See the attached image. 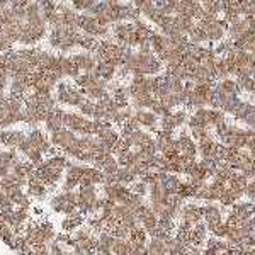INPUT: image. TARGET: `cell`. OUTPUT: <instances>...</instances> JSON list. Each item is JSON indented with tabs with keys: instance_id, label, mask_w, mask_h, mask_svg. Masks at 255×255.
I'll return each instance as SVG.
<instances>
[{
	"instance_id": "1",
	"label": "cell",
	"mask_w": 255,
	"mask_h": 255,
	"mask_svg": "<svg viewBox=\"0 0 255 255\" xmlns=\"http://www.w3.org/2000/svg\"><path fill=\"white\" fill-rule=\"evenodd\" d=\"M82 31L78 27H68V26H58V27H51L48 34V43L51 48L61 51V53H68L78 46Z\"/></svg>"
},
{
	"instance_id": "2",
	"label": "cell",
	"mask_w": 255,
	"mask_h": 255,
	"mask_svg": "<svg viewBox=\"0 0 255 255\" xmlns=\"http://www.w3.org/2000/svg\"><path fill=\"white\" fill-rule=\"evenodd\" d=\"M54 90H56L54 97H56V102H60V104L78 107V105L85 101V94L82 92V89L70 85L68 82H60Z\"/></svg>"
},
{
	"instance_id": "3",
	"label": "cell",
	"mask_w": 255,
	"mask_h": 255,
	"mask_svg": "<svg viewBox=\"0 0 255 255\" xmlns=\"http://www.w3.org/2000/svg\"><path fill=\"white\" fill-rule=\"evenodd\" d=\"M178 220H184L191 225H198L199 221L204 220V211H203V206H198L196 203H187L182 206L180 209V216Z\"/></svg>"
},
{
	"instance_id": "4",
	"label": "cell",
	"mask_w": 255,
	"mask_h": 255,
	"mask_svg": "<svg viewBox=\"0 0 255 255\" xmlns=\"http://www.w3.org/2000/svg\"><path fill=\"white\" fill-rule=\"evenodd\" d=\"M204 211V223L207 225V230H213L218 227L220 223H223V213H221V207L216 206L214 203H207L206 206H203Z\"/></svg>"
},
{
	"instance_id": "5",
	"label": "cell",
	"mask_w": 255,
	"mask_h": 255,
	"mask_svg": "<svg viewBox=\"0 0 255 255\" xmlns=\"http://www.w3.org/2000/svg\"><path fill=\"white\" fill-rule=\"evenodd\" d=\"M75 140H76L75 131L68 129V128H61V129L51 133V143H53L54 147H58V148H63V150L70 147Z\"/></svg>"
},
{
	"instance_id": "6",
	"label": "cell",
	"mask_w": 255,
	"mask_h": 255,
	"mask_svg": "<svg viewBox=\"0 0 255 255\" xmlns=\"http://www.w3.org/2000/svg\"><path fill=\"white\" fill-rule=\"evenodd\" d=\"M134 118L140 123V126L148 128L152 131H158V116L150 109H134Z\"/></svg>"
},
{
	"instance_id": "7",
	"label": "cell",
	"mask_w": 255,
	"mask_h": 255,
	"mask_svg": "<svg viewBox=\"0 0 255 255\" xmlns=\"http://www.w3.org/2000/svg\"><path fill=\"white\" fill-rule=\"evenodd\" d=\"M72 60L75 61V65L80 68V72H94L97 67V58L90 51H82L72 56Z\"/></svg>"
},
{
	"instance_id": "8",
	"label": "cell",
	"mask_w": 255,
	"mask_h": 255,
	"mask_svg": "<svg viewBox=\"0 0 255 255\" xmlns=\"http://www.w3.org/2000/svg\"><path fill=\"white\" fill-rule=\"evenodd\" d=\"M134 31V26L129 21H121V23H116L112 26V38L118 43L128 46V39H129L131 32Z\"/></svg>"
},
{
	"instance_id": "9",
	"label": "cell",
	"mask_w": 255,
	"mask_h": 255,
	"mask_svg": "<svg viewBox=\"0 0 255 255\" xmlns=\"http://www.w3.org/2000/svg\"><path fill=\"white\" fill-rule=\"evenodd\" d=\"M230 214L235 216L236 220L242 223V221H247L254 216V207H252V201L245 203V201H236L230 207Z\"/></svg>"
},
{
	"instance_id": "10",
	"label": "cell",
	"mask_w": 255,
	"mask_h": 255,
	"mask_svg": "<svg viewBox=\"0 0 255 255\" xmlns=\"http://www.w3.org/2000/svg\"><path fill=\"white\" fill-rule=\"evenodd\" d=\"M218 145H220V141H216L211 134H207L206 138L198 141L199 155H201L203 158H214L218 153Z\"/></svg>"
},
{
	"instance_id": "11",
	"label": "cell",
	"mask_w": 255,
	"mask_h": 255,
	"mask_svg": "<svg viewBox=\"0 0 255 255\" xmlns=\"http://www.w3.org/2000/svg\"><path fill=\"white\" fill-rule=\"evenodd\" d=\"M87 118L83 114H76V112H65L63 118V126L68 129L75 131V133H83Z\"/></svg>"
},
{
	"instance_id": "12",
	"label": "cell",
	"mask_w": 255,
	"mask_h": 255,
	"mask_svg": "<svg viewBox=\"0 0 255 255\" xmlns=\"http://www.w3.org/2000/svg\"><path fill=\"white\" fill-rule=\"evenodd\" d=\"M63 118H65V111H63V109L53 107L48 112V116H46V121H45L46 129L51 131V133L61 129V128H63Z\"/></svg>"
},
{
	"instance_id": "13",
	"label": "cell",
	"mask_w": 255,
	"mask_h": 255,
	"mask_svg": "<svg viewBox=\"0 0 255 255\" xmlns=\"http://www.w3.org/2000/svg\"><path fill=\"white\" fill-rule=\"evenodd\" d=\"M96 72L99 74V76L102 80H105V82H111V80H114L116 76H118V67H116L114 63H111V61H107V60L97 61Z\"/></svg>"
},
{
	"instance_id": "14",
	"label": "cell",
	"mask_w": 255,
	"mask_h": 255,
	"mask_svg": "<svg viewBox=\"0 0 255 255\" xmlns=\"http://www.w3.org/2000/svg\"><path fill=\"white\" fill-rule=\"evenodd\" d=\"M207 225L199 221L198 225H194V228L191 230V245L196 247H203L206 245V240H207Z\"/></svg>"
},
{
	"instance_id": "15",
	"label": "cell",
	"mask_w": 255,
	"mask_h": 255,
	"mask_svg": "<svg viewBox=\"0 0 255 255\" xmlns=\"http://www.w3.org/2000/svg\"><path fill=\"white\" fill-rule=\"evenodd\" d=\"M150 45H152V50L156 56L163 53V51L169 50V41H167V36L163 32H156L153 31L152 36H150Z\"/></svg>"
},
{
	"instance_id": "16",
	"label": "cell",
	"mask_w": 255,
	"mask_h": 255,
	"mask_svg": "<svg viewBox=\"0 0 255 255\" xmlns=\"http://www.w3.org/2000/svg\"><path fill=\"white\" fill-rule=\"evenodd\" d=\"M26 140L24 133L21 131H0V141L7 147H19L21 143Z\"/></svg>"
},
{
	"instance_id": "17",
	"label": "cell",
	"mask_w": 255,
	"mask_h": 255,
	"mask_svg": "<svg viewBox=\"0 0 255 255\" xmlns=\"http://www.w3.org/2000/svg\"><path fill=\"white\" fill-rule=\"evenodd\" d=\"M243 192H240V191H236V189H231L228 185L227 189H225V192L221 194V198H220V203H221V206L223 207H231L233 204H235L236 201H240V198H243Z\"/></svg>"
},
{
	"instance_id": "18",
	"label": "cell",
	"mask_w": 255,
	"mask_h": 255,
	"mask_svg": "<svg viewBox=\"0 0 255 255\" xmlns=\"http://www.w3.org/2000/svg\"><path fill=\"white\" fill-rule=\"evenodd\" d=\"M247 31H249V24H247V19L243 17V19H238L236 23L230 24V29L227 34H228V38L236 39V38H240V36L245 34Z\"/></svg>"
},
{
	"instance_id": "19",
	"label": "cell",
	"mask_w": 255,
	"mask_h": 255,
	"mask_svg": "<svg viewBox=\"0 0 255 255\" xmlns=\"http://www.w3.org/2000/svg\"><path fill=\"white\" fill-rule=\"evenodd\" d=\"M129 140H131V143H133L134 148H141L143 145H147L148 141H152L153 136L150 133H147V131H143V129H140V128H138L136 131H133V133H131Z\"/></svg>"
},
{
	"instance_id": "20",
	"label": "cell",
	"mask_w": 255,
	"mask_h": 255,
	"mask_svg": "<svg viewBox=\"0 0 255 255\" xmlns=\"http://www.w3.org/2000/svg\"><path fill=\"white\" fill-rule=\"evenodd\" d=\"M249 177L245 176V174H242V172H235L231 176V178H230V187L231 189H236V191H240V192H243L245 194V189H247V185H249Z\"/></svg>"
},
{
	"instance_id": "21",
	"label": "cell",
	"mask_w": 255,
	"mask_h": 255,
	"mask_svg": "<svg viewBox=\"0 0 255 255\" xmlns=\"http://www.w3.org/2000/svg\"><path fill=\"white\" fill-rule=\"evenodd\" d=\"M218 87H220L225 94H230V96H238V94L242 92V89H240V85L236 83V80L228 78V76L223 80H218Z\"/></svg>"
},
{
	"instance_id": "22",
	"label": "cell",
	"mask_w": 255,
	"mask_h": 255,
	"mask_svg": "<svg viewBox=\"0 0 255 255\" xmlns=\"http://www.w3.org/2000/svg\"><path fill=\"white\" fill-rule=\"evenodd\" d=\"M254 109H255V104H252V102H247V101H242L231 116L235 118V121H245L247 116H249Z\"/></svg>"
},
{
	"instance_id": "23",
	"label": "cell",
	"mask_w": 255,
	"mask_h": 255,
	"mask_svg": "<svg viewBox=\"0 0 255 255\" xmlns=\"http://www.w3.org/2000/svg\"><path fill=\"white\" fill-rule=\"evenodd\" d=\"M174 19H176V24H177L178 31L184 32V34H189V32H191V29L196 26V21L192 19V17L182 16V14H176V16H174Z\"/></svg>"
},
{
	"instance_id": "24",
	"label": "cell",
	"mask_w": 255,
	"mask_h": 255,
	"mask_svg": "<svg viewBox=\"0 0 255 255\" xmlns=\"http://www.w3.org/2000/svg\"><path fill=\"white\" fill-rule=\"evenodd\" d=\"M189 41L192 43V45H204V43H207V34L206 31L201 27L199 24H196L194 27L191 29V32H189Z\"/></svg>"
},
{
	"instance_id": "25",
	"label": "cell",
	"mask_w": 255,
	"mask_h": 255,
	"mask_svg": "<svg viewBox=\"0 0 255 255\" xmlns=\"http://www.w3.org/2000/svg\"><path fill=\"white\" fill-rule=\"evenodd\" d=\"M148 252L150 255H169V247L160 238H152L148 243Z\"/></svg>"
},
{
	"instance_id": "26",
	"label": "cell",
	"mask_w": 255,
	"mask_h": 255,
	"mask_svg": "<svg viewBox=\"0 0 255 255\" xmlns=\"http://www.w3.org/2000/svg\"><path fill=\"white\" fill-rule=\"evenodd\" d=\"M214 72H216V80H223L227 78V76L231 75V70H230V63L228 60L225 56H218V61H216V68H214Z\"/></svg>"
},
{
	"instance_id": "27",
	"label": "cell",
	"mask_w": 255,
	"mask_h": 255,
	"mask_svg": "<svg viewBox=\"0 0 255 255\" xmlns=\"http://www.w3.org/2000/svg\"><path fill=\"white\" fill-rule=\"evenodd\" d=\"M225 114L227 112H223L221 109H207V125H209V128H214L216 125H220V123L227 121V118H225Z\"/></svg>"
},
{
	"instance_id": "28",
	"label": "cell",
	"mask_w": 255,
	"mask_h": 255,
	"mask_svg": "<svg viewBox=\"0 0 255 255\" xmlns=\"http://www.w3.org/2000/svg\"><path fill=\"white\" fill-rule=\"evenodd\" d=\"M180 177L177 176V174H169V176L165 177V180L162 182L163 185L167 187V191H169V194H177L178 187H180Z\"/></svg>"
},
{
	"instance_id": "29",
	"label": "cell",
	"mask_w": 255,
	"mask_h": 255,
	"mask_svg": "<svg viewBox=\"0 0 255 255\" xmlns=\"http://www.w3.org/2000/svg\"><path fill=\"white\" fill-rule=\"evenodd\" d=\"M238 12H240V16H243V17L255 16V0H240Z\"/></svg>"
},
{
	"instance_id": "30",
	"label": "cell",
	"mask_w": 255,
	"mask_h": 255,
	"mask_svg": "<svg viewBox=\"0 0 255 255\" xmlns=\"http://www.w3.org/2000/svg\"><path fill=\"white\" fill-rule=\"evenodd\" d=\"M156 5H158V9L162 10L163 14H167V16H176V10H177L176 0H158Z\"/></svg>"
},
{
	"instance_id": "31",
	"label": "cell",
	"mask_w": 255,
	"mask_h": 255,
	"mask_svg": "<svg viewBox=\"0 0 255 255\" xmlns=\"http://www.w3.org/2000/svg\"><path fill=\"white\" fill-rule=\"evenodd\" d=\"M150 111L155 112V114L158 116V118H163V116H169V114H172V109H170V107H167V105L163 104V102L160 101V99H156V97H155V101H153V104H152Z\"/></svg>"
},
{
	"instance_id": "32",
	"label": "cell",
	"mask_w": 255,
	"mask_h": 255,
	"mask_svg": "<svg viewBox=\"0 0 255 255\" xmlns=\"http://www.w3.org/2000/svg\"><path fill=\"white\" fill-rule=\"evenodd\" d=\"M96 3L97 0H72L70 5L74 7L76 12H89Z\"/></svg>"
},
{
	"instance_id": "33",
	"label": "cell",
	"mask_w": 255,
	"mask_h": 255,
	"mask_svg": "<svg viewBox=\"0 0 255 255\" xmlns=\"http://www.w3.org/2000/svg\"><path fill=\"white\" fill-rule=\"evenodd\" d=\"M96 105L97 102L92 99H85L82 104L78 105L80 109V114H83L85 118H94V112H96Z\"/></svg>"
},
{
	"instance_id": "34",
	"label": "cell",
	"mask_w": 255,
	"mask_h": 255,
	"mask_svg": "<svg viewBox=\"0 0 255 255\" xmlns=\"http://www.w3.org/2000/svg\"><path fill=\"white\" fill-rule=\"evenodd\" d=\"M231 50H233V39L231 38L221 39V41L216 43V46H214V51H216L218 56H225V54H228Z\"/></svg>"
},
{
	"instance_id": "35",
	"label": "cell",
	"mask_w": 255,
	"mask_h": 255,
	"mask_svg": "<svg viewBox=\"0 0 255 255\" xmlns=\"http://www.w3.org/2000/svg\"><path fill=\"white\" fill-rule=\"evenodd\" d=\"M177 194H180L184 199H191V198L194 199L196 191H194V187H192L191 182H189V178H187V180H182L180 182V187H178Z\"/></svg>"
},
{
	"instance_id": "36",
	"label": "cell",
	"mask_w": 255,
	"mask_h": 255,
	"mask_svg": "<svg viewBox=\"0 0 255 255\" xmlns=\"http://www.w3.org/2000/svg\"><path fill=\"white\" fill-rule=\"evenodd\" d=\"M240 102H242V99H240L238 96H228V99L225 101V104H223V107H221V111L228 112V114H233V112H235V109L240 105Z\"/></svg>"
},
{
	"instance_id": "37",
	"label": "cell",
	"mask_w": 255,
	"mask_h": 255,
	"mask_svg": "<svg viewBox=\"0 0 255 255\" xmlns=\"http://www.w3.org/2000/svg\"><path fill=\"white\" fill-rule=\"evenodd\" d=\"M187 109H178V111H174L172 112V118H174V123H176L177 128H182L184 125H187L189 121V114H187Z\"/></svg>"
},
{
	"instance_id": "38",
	"label": "cell",
	"mask_w": 255,
	"mask_h": 255,
	"mask_svg": "<svg viewBox=\"0 0 255 255\" xmlns=\"http://www.w3.org/2000/svg\"><path fill=\"white\" fill-rule=\"evenodd\" d=\"M148 191H150V185L143 180H134L133 184H131V192H134V194L147 196Z\"/></svg>"
},
{
	"instance_id": "39",
	"label": "cell",
	"mask_w": 255,
	"mask_h": 255,
	"mask_svg": "<svg viewBox=\"0 0 255 255\" xmlns=\"http://www.w3.org/2000/svg\"><path fill=\"white\" fill-rule=\"evenodd\" d=\"M160 129H165V131H176V129H177L176 123H174L172 114L160 118Z\"/></svg>"
},
{
	"instance_id": "40",
	"label": "cell",
	"mask_w": 255,
	"mask_h": 255,
	"mask_svg": "<svg viewBox=\"0 0 255 255\" xmlns=\"http://www.w3.org/2000/svg\"><path fill=\"white\" fill-rule=\"evenodd\" d=\"M211 233H213V236H216V238H227L228 235V223L227 221H223V223H220L218 227H214L211 230Z\"/></svg>"
},
{
	"instance_id": "41",
	"label": "cell",
	"mask_w": 255,
	"mask_h": 255,
	"mask_svg": "<svg viewBox=\"0 0 255 255\" xmlns=\"http://www.w3.org/2000/svg\"><path fill=\"white\" fill-rule=\"evenodd\" d=\"M189 131H191V136L194 138L196 141L203 140V138H206L207 134H211L209 128H192V129H189Z\"/></svg>"
},
{
	"instance_id": "42",
	"label": "cell",
	"mask_w": 255,
	"mask_h": 255,
	"mask_svg": "<svg viewBox=\"0 0 255 255\" xmlns=\"http://www.w3.org/2000/svg\"><path fill=\"white\" fill-rule=\"evenodd\" d=\"M245 196L250 199V201H255V178H252V180L249 182V185H247Z\"/></svg>"
},
{
	"instance_id": "43",
	"label": "cell",
	"mask_w": 255,
	"mask_h": 255,
	"mask_svg": "<svg viewBox=\"0 0 255 255\" xmlns=\"http://www.w3.org/2000/svg\"><path fill=\"white\" fill-rule=\"evenodd\" d=\"M185 255H203V249L196 245H189L185 247Z\"/></svg>"
},
{
	"instance_id": "44",
	"label": "cell",
	"mask_w": 255,
	"mask_h": 255,
	"mask_svg": "<svg viewBox=\"0 0 255 255\" xmlns=\"http://www.w3.org/2000/svg\"><path fill=\"white\" fill-rule=\"evenodd\" d=\"M243 123H245V125L249 126V128H252V129H255V109H254L252 112H250L249 116H247V119H245Z\"/></svg>"
},
{
	"instance_id": "45",
	"label": "cell",
	"mask_w": 255,
	"mask_h": 255,
	"mask_svg": "<svg viewBox=\"0 0 255 255\" xmlns=\"http://www.w3.org/2000/svg\"><path fill=\"white\" fill-rule=\"evenodd\" d=\"M245 92L254 94V96H255V76H252V80H250V83H249V85H247Z\"/></svg>"
},
{
	"instance_id": "46",
	"label": "cell",
	"mask_w": 255,
	"mask_h": 255,
	"mask_svg": "<svg viewBox=\"0 0 255 255\" xmlns=\"http://www.w3.org/2000/svg\"><path fill=\"white\" fill-rule=\"evenodd\" d=\"M129 2L133 3L134 7H138V9H141V7H143L147 2H150V0H129Z\"/></svg>"
},
{
	"instance_id": "47",
	"label": "cell",
	"mask_w": 255,
	"mask_h": 255,
	"mask_svg": "<svg viewBox=\"0 0 255 255\" xmlns=\"http://www.w3.org/2000/svg\"><path fill=\"white\" fill-rule=\"evenodd\" d=\"M150 2H155V3H156V2H158V0H150Z\"/></svg>"
},
{
	"instance_id": "48",
	"label": "cell",
	"mask_w": 255,
	"mask_h": 255,
	"mask_svg": "<svg viewBox=\"0 0 255 255\" xmlns=\"http://www.w3.org/2000/svg\"><path fill=\"white\" fill-rule=\"evenodd\" d=\"M176 2H177V3H178V2H180V0H176Z\"/></svg>"
}]
</instances>
